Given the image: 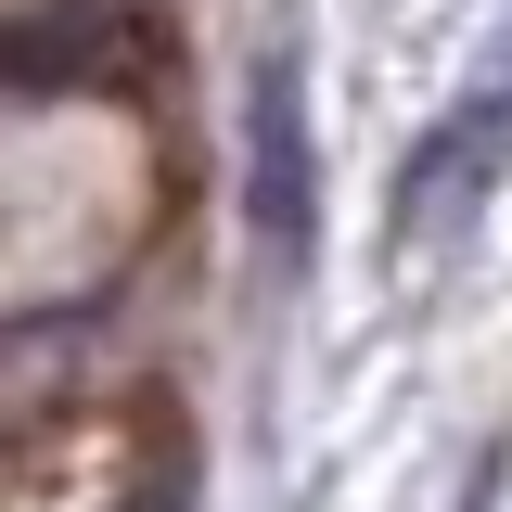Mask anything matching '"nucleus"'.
Returning a JSON list of instances; mask_svg holds the SVG:
<instances>
[{
  "label": "nucleus",
  "mask_w": 512,
  "mask_h": 512,
  "mask_svg": "<svg viewBox=\"0 0 512 512\" xmlns=\"http://www.w3.org/2000/svg\"><path fill=\"white\" fill-rule=\"evenodd\" d=\"M320 218V154H308V103H295V64H256V231L295 256Z\"/></svg>",
  "instance_id": "obj_1"
},
{
  "label": "nucleus",
  "mask_w": 512,
  "mask_h": 512,
  "mask_svg": "<svg viewBox=\"0 0 512 512\" xmlns=\"http://www.w3.org/2000/svg\"><path fill=\"white\" fill-rule=\"evenodd\" d=\"M487 154H512V52H500V77H487V90H474V103L410 154V180H397V231H436L448 205L487 180Z\"/></svg>",
  "instance_id": "obj_2"
}]
</instances>
